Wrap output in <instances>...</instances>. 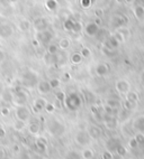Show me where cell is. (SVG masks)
<instances>
[{
    "label": "cell",
    "instance_id": "obj_1",
    "mask_svg": "<svg viewBox=\"0 0 144 159\" xmlns=\"http://www.w3.org/2000/svg\"><path fill=\"white\" fill-rule=\"evenodd\" d=\"M64 105L65 108L70 111H77L81 108L82 105V99L78 93L72 92L69 95H66L65 100H64Z\"/></svg>",
    "mask_w": 144,
    "mask_h": 159
},
{
    "label": "cell",
    "instance_id": "obj_2",
    "mask_svg": "<svg viewBox=\"0 0 144 159\" xmlns=\"http://www.w3.org/2000/svg\"><path fill=\"white\" fill-rule=\"evenodd\" d=\"M47 130H49V132L52 134V136L60 137L64 134L65 127H64L63 122H61L59 119L52 118V119H50L49 122H47Z\"/></svg>",
    "mask_w": 144,
    "mask_h": 159
},
{
    "label": "cell",
    "instance_id": "obj_3",
    "mask_svg": "<svg viewBox=\"0 0 144 159\" xmlns=\"http://www.w3.org/2000/svg\"><path fill=\"white\" fill-rule=\"evenodd\" d=\"M27 101H28V94L26 93V91L24 90L22 86L16 88V90L14 91V99H12V103L16 107H22V105H26Z\"/></svg>",
    "mask_w": 144,
    "mask_h": 159
},
{
    "label": "cell",
    "instance_id": "obj_4",
    "mask_svg": "<svg viewBox=\"0 0 144 159\" xmlns=\"http://www.w3.org/2000/svg\"><path fill=\"white\" fill-rule=\"evenodd\" d=\"M31 116H32V112L29 110L28 107L26 105H22V107H16L15 109V116H16V120H19V121H23V122H26L31 120Z\"/></svg>",
    "mask_w": 144,
    "mask_h": 159
},
{
    "label": "cell",
    "instance_id": "obj_5",
    "mask_svg": "<svg viewBox=\"0 0 144 159\" xmlns=\"http://www.w3.org/2000/svg\"><path fill=\"white\" fill-rule=\"evenodd\" d=\"M75 142L81 147H87L91 143V137H90L88 130H79L74 137Z\"/></svg>",
    "mask_w": 144,
    "mask_h": 159
},
{
    "label": "cell",
    "instance_id": "obj_6",
    "mask_svg": "<svg viewBox=\"0 0 144 159\" xmlns=\"http://www.w3.org/2000/svg\"><path fill=\"white\" fill-rule=\"evenodd\" d=\"M53 37H54V35H53L52 31L49 30V29H46V30L36 33V37H35V38L38 40V43H40L41 45L47 46L49 44L52 43Z\"/></svg>",
    "mask_w": 144,
    "mask_h": 159
},
{
    "label": "cell",
    "instance_id": "obj_7",
    "mask_svg": "<svg viewBox=\"0 0 144 159\" xmlns=\"http://www.w3.org/2000/svg\"><path fill=\"white\" fill-rule=\"evenodd\" d=\"M22 82H23V86L25 88H34L37 84V77L33 72L28 71L27 73L24 74Z\"/></svg>",
    "mask_w": 144,
    "mask_h": 159
},
{
    "label": "cell",
    "instance_id": "obj_8",
    "mask_svg": "<svg viewBox=\"0 0 144 159\" xmlns=\"http://www.w3.org/2000/svg\"><path fill=\"white\" fill-rule=\"evenodd\" d=\"M32 26L34 27L35 31L38 33V31H43L46 30V29H49V21L44 17H38L34 20V23L32 24Z\"/></svg>",
    "mask_w": 144,
    "mask_h": 159
},
{
    "label": "cell",
    "instance_id": "obj_9",
    "mask_svg": "<svg viewBox=\"0 0 144 159\" xmlns=\"http://www.w3.org/2000/svg\"><path fill=\"white\" fill-rule=\"evenodd\" d=\"M14 35V27L8 23L0 24V37L1 38H9Z\"/></svg>",
    "mask_w": 144,
    "mask_h": 159
},
{
    "label": "cell",
    "instance_id": "obj_10",
    "mask_svg": "<svg viewBox=\"0 0 144 159\" xmlns=\"http://www.w3.org/2000/svg\"><path fill=\"white\" fill-rule=\"evenodd\" d=\"M36 88H37V91L40 94H42V95H45V94H49L50 92L52 91V88H51V85H50L49 81H40V82L37 83V85H36Z\"/></svg>",
    "mask_w": 144,
    "mask_h": 159
},
{
    "label": "cell",
    "instance_id": "obj_11",
    "mask_svg": "<svg viewBox=\"0 0 144 159\" xmlns=\"http://www.w3.org/2000/svg\"><path fill=\"white\" fill-rule=\"evenodd\" d=\"M84 33H86L87 36H89V37L96 36V35H98V33H99V26L96 25L94 21L87 24L86 27H84Z\"/></svg>",
    "mask_w": 144,
    "mask_h": 159
},
{
    "label": "cell",
    "instance_id": "obj_12",
    "mask_svg": "<svg viewBox=\"0 0 144 159\" xmlns=\"http://www.w3.org/2000/svg\"><path fill=\"white\" fill-rule=\"evenodd\" d=\"M46 103H47V101H46L44 98H38V99H36L34 101V104H33V111H34L35 113H40V112H42V111L44 110V108H45Z\"/></svg>",
    "mask_w": 144,
    "mask_h": 159
},
{
    "label": "cell",
    "instance_id": "obj_13",
    "mask_svg": "<svg viewBox=\"0 0 144 159\" xmlns=\"http://www.w3.org/2000/svg\"><path fill=\"white\" fill-rule=\"evenodd\" d=\"M27 130L33 136H36V134H40V130H41V123L38 120H32L31 122L28 123L27 125Z\"/></svg>",
    "mask_w": 144,
    "mask_h": 159
},
{
    "label": "cell",
    "instance_id": "obj_14",
    "mask_svg": "<svg viewBox=\"0 0 144 159\" xmlns=\"http://www.w3.org/2000/svg\"><path fill=\"white\" fill-rule=\"evenodd\" d=\"M116 90L119 93H128V91H130V84L125 80H119V81L116 82Z\"/></svg>",
    "mask_w": 144,
    "mask_h": 159
},
{
    "label": "cell",
    "instance_id": "obj_15",
    "mask_svg": "<svg viewBox=\"0 0 144 159\" xmlns=\"http://www.w3.org/2000/svg\"><path fill=\"white\" fill-rule=\"evenodd\" d=\"M35 147L37 148V150L41 151V152L45 151L46 148H47V139L44 138L43 136H40L37 139L35 140Z\"/></svg>",
    "mask_w": 144,
    "mask_h": 159
},
{
    "label": "cell",
    "instance_id": "obj_16",
    "mask_svg": "<svg viewBox=\"0 0 144 159\" xmlns=\"http://www.w3.org/2000/svg\"><path fill=\"white\" fill-rule=\"evenodd\" d=\"M104 125L107 129L113 130V129H115L117 127V120L112 116H106L104 119Z\"/></svg>",
    "mask_w": 144,
    "mask_h": 159
},
{
    "label": "cell",
    "instance_id": "obj_17",
    "mask_svg": "<svg viewBox=\"0 0 144 159\" xmlns=\"http://www.w3.org/2000/svg\"><path fill=\"white\" fill-rule=\"evenodd\" d=\"M1 99H2L3 102H6V103L12 102V99H14V92H12V90H9V89L3 90L2 93H1Z\"/></svg>",
    "mask_w": 144,
    "mask_h": 159
},
{
    "label": "cell",
    "instance_id": "obj_18",
    "mask_svg": "<svg viewBox=\"0 0 144 159\" xmlns=\"http://www.w3.org/2000/svg\"><path fill=\"white\" fill-rule=\"evenodd\" d=\"M58 46L59 49H61V51H68L70 48V46H71V40L69 38H66V37H63V38H61L59 40Z\"/></svg>",
    "mask_w": 144,
    "mask_h": 159
},
{
    "label": "cell",
    "instance_id": "obj_19",
    "mask_svg": "<svg viewBox=\"0 0 144 159\" xmlns=\"http://www.w3.org/2000/svg\"><path fill=\"white\" fill-rule=\"evenodd\" d=\"M82 60H84V57L81 56V54L79 52H74V53H72V54L70 55V62H71V64H73V65H79V64H81Z\"/></svg>",
    "mask_w": 144,
    "mask_h": 159
},
{
    "label": "cell",
    "instance_id": "obj_20",
    "mask_svg": "<svg viewBox=\"0 0 144 159\" xmlns=\"http://www.w3.org/2000/svg\"><path fill=\"white\" fill-rule=\"evenodd\" d=\"M32 28V23L28 19H22L18 23V29L20 31H28Z\"/></svg>",
    "mask_w": 144,
    "mask_h": 159
},
{
    "label": "cell",
    "instance_id": "obj_21",
    "mask_svg": "<svg viewBox=\"0 0 144 159\" xmlns=\"http://www.w3.org/2000/svg\"><path fill=\"white\" fill-rule=\"evenodd\" d=\"M108 72H109V68L106 64H98L96 66V74L98 76H105V75H107Z\"/></svg>",
    "mask_w": 144,
    "mask_h": 159
},
{
    "label": "cell",
    "instance_id": "obj_22",
    "mask_svg": "<svg viewBox=\"0 0 144 159\" xmlns=\"http://www.w3.org/2000/svg\"><path fill=\"white\" fill-rule=\"evenodd\" d=\"M88 132H89L91 139H98L101 134V130L96 125H90L89 129H88Z\"/></svg>",
    "mask_w": 144,
    "mask_h": 159
},
{
    "label": "cell",
    "instance_id": "obj_23",
    "mask_svg": "<svg viewBox=\"0 0 144 159\" xmlns=\"http://www.w3.org/2000/svg\"><path fill=\"white\" fill-rule=\"evenodd\" d=\"M64 159H82V156H81L80 151L70 150V151H68V152L65 153Z\"/></svg>",
    "mask_w": 144,
    "mask_h": 159
},
{
    "label": "cell",
    "instance_id": "obj_24",
    "mask_svg": "<svg viewBox=\"0 0 144 159\" xmlns=\"http://www.w3.org/2000/svg\"><path fill=\"white\" fill-rule=\"evenodd\" d=\"M81 156H82V159H92L95 156V152H94L91 148L86 147L84 150L81 151Z\"/></svg>",
    "mask_w": 144,
    "mask_h": 159
},
{
    "label": "cell",
    "instance_id": "obj_25",
    "mask_svg": "<svg viewBox=\"0 0 144 159\" xmlns=\"http://www.w3.org/2000/svg\"><path fill=\"white\" fill-rule=\"evenodd\" d=\"M107 150L108 151H116V149H117L118 147H119V143H118V141L116 139H110L109 141H107Z\"/></svg>",
    "mask_w": 144,
    "mask_h": 159
},
{
    "label": "cell",
    "instance_id": "obj_26",
    "mask_svg": "<svg viewBox=\"0 0 144 159\" xmlns=\"http://www.w3.org/2000/svg\"><path fill=\"white\" fill-rule=\"evenodd\" d=\"M46 52H47V54H50V55H56L59 53L58 44H54V43L49 44V45H47V48H46Z\"/></svg>",
    "mask_w": 144,
    "mask_h": 159
},
{
    "label": "cell",
    "instance_id": "obj_27",
    "mask_svg": "<svg viewBox=\"0 0 144 159\" xmlns=\"http://www.w3.org/2000/svg\"><path fill=\"white\" fill-rule=\"evenodd\" d=\"M74 23H75V20L71 19V18L64 20L63 29H64V30H66V31H72V29H73V26H74Z\"/></svg>",
    "mask_w": 144,
    "mask_h": 159
},
{
    "label": "cell",
    "instance_id": "obj_28",
    "mask_svg": "<svg viewBox=\"0 0 144 159\" xmlns=\"http://www.w3.org/2000/svg\"><path fill=\"white\" fill-rule=\"evenodd\" d=\"M45 6L50 11H54L58 8V1L56 0H46Z\"/></svg>",
    "mask_w": 144,
    "mask_h": 159
},
{
    "label": "cell",
    "instance_id": "obj_29",
    "mask_svg": "<svg viewBox=\"0 0 144 159\" xmlns=\"http://www.w3.org/2000/svg\"><path fill=\"white\" fill-rule=\"evenodd\" d=\"M26 128V122H23V121H19V120H16V122L14 125V129L18 132L23 131L24 129Z\"/></svg>",
    "mask_w": 144,
    "mask_h": 159
},
{
    "label": "cell",
    "instance_id": "obj_30",
    "mask_svg": "<svg viewBox=\"0 0 144 159\" xmlns=\"http://www.w3.org/2000/svg\"><path fill=\"white\" fill-rule=\"evenodd\" d=\"M55 109H56V107H55L54 103H51V102H47L45 105V108H44V110H45V112L47 114H52L54 113Z\"/></svg>",
    "mask_w": 144,
    "mask_h": 159
},
{
    "label": "cell",
    "instance_id": "obj_31",
    "mask_svg": "<svg viewBox=\"0 0 144 159\" xmlns=\"http://www.w3.org/2000/svg\"><path fill=\"white\" fill-rule=\"evenodd\" d=\"M50 85H51V88H52V90H54V89H59L61 85V80L60 79H56V77H54V79H51L49 81Z\"/></svg>",
    "mask_w": 144,
    "mask_h": 159
},
{
    "label": "cell",
    "instance_id": "obj_32",
    "mask_svg": "<svg viewBox=\"0 0 144 159\" xmlns=\"http://www.w3.org/2000/svg\"><path fill=\"white\" fill-rule=\"evenodd\" d=\"M65 93H64L63 91H58L56 93H55V100L56 101H59V102L61 103H64V100H65Z\"/></svg>",
    "mask_w": 144,
    "mask_h": 159
},
{
    "label": "cell",
    "instance_id": "obj_33",
    "mask_svg": "<svg viewBox=\"0 0 144 159\" xmlns=\"http://www.w3.org/2000/svg\"><path fill=\"white\" fill-rule=\"evenodd\" d=\"M81 54V56L84 57V58H88V57L91 56V51H90L88 47H84V48H81V51L79 52Z\"/></svg>",
    "mask_w": 144,
    "mask_h": 159
},
{
    "label": "cell",
    "instance_id": "obj_34",
    "mask_svg": "<svg viewBox=\"0 0 144 159\" xmlns=\"http://www.w3.org/2000/svg\"><path fill=\"white\" fill-rule=\"evenodd\" d=\"M107 105L110 107L112 109H115V108H118V107H119V102H118L117 100L109 99V100H107Z\"/></svg>",
    "mask_w": 144,
    "mask_h": 159
},
{
    "label": "cell",
    "instance_id": "obj_35",
    "mask_svg": "<svg viewBox=\"0 0 144 159\" xmlns=\"http://www.w3.org/2000/svg\"><path fill=\"white\" fill-rule=\"evenodd\" d=\"M81 30H82V24H81L80 21H75L72 31L75 33V34H79V33H81Z\"/></svg>",
    "mask_w": 144,
    "mask_h": 159
},
{
    "label": "cell",
    "instance_id": "obj_36",
    "mask_svg": "<svg viewBox=\"0 0 144 159\" xmlns=\"http://www.w3.org/2000/svg\"><path fill=\"white\" fill-rule=\"evenodd\" d=\"M92 5L91 0H80V6L82 7L84 9H88L90 8Z\"/></svg>",
    "mask_w": 144,
    "mask_h": 159
},
{
    "label": "cell",
    "instance_id": "obj_37",
    "mask_svg": "<svg viewBox=\"0 0 144 159\" xmlns=\"http://www.w3.org/2000/svg\"><path fill=\"white\" fill-rule=\"evenodd\" d=\"M0 114L2 116H8L10 114V109L8 107H2V108H0Z\"/></svg>",
    "mask_w": 144,
    "mask_h": 159
},
{
    "label": "cell",
    "instance_id": "obj_38",
    "mask_svg": "<svg viewBox=\"0 0 144 159\" xmlns=\"http://www.w3.org/2000/svg\"><path fill=\"white\" fill-rule=\"evenodd\" d=\"M135 15L137 16V17H142L144 15V10L142 7H136L135 8Z\"/></svg>",
    "mask_w": 144,
    "mask_h": 159
},
{
    "label": "cell",
    "instance_id": "obj_39",
    "mask_svg": "<svg viewBox=\"0 0 144 159\" xmlns=\"http://www.w3.org/2000/svg\"><path fill=\"white\" fill-rule=\"evenodd\" d=\"M103 15H104V10H103L101 8H97L95 10V16H96V17L101 18V17H103Z\"/></svg>",
    "mask_w": 144,
    "mask_h": 159
},
{
    "label": "cell",
    "instance_id": "obj_40",
    "mask_svg": "<svg viewBox=\"0 0 144 159\" xmlns=\"http://www.w3.org/2000/svg\"><path fill=\"white\" fill-rule=\"evenodd\" d=\"M70 80H71V75H70V73H68V72L63 73V75H62V81H63V82H69Z\"/></svg>",
    "mask_w": 144,
    "mask_h": 159
},
{
    "label": "cell",
    "instance_id": "obj_41",
    "mask_svg": "<svg viewBox=\"0 0 144 159\" xmlns=\"http://www.w3.org/2000/svg\"><path fill=\"white\" fill-rule=\"evenodd\" d=\"M103 159H113V153L108 150L105 151V152L103 153Z\"/></svg>",
    "mask_w": 144,
    "mask_h": 159
},
{
    "label": "cell",
    "instance_id": "obj_42",
    "mask_svg": "<svg viewBox=\"0 0 144 159\" xmlns=\"http://www.w3.org/2000/svg\"><path fill=\"white\" fill-rule=\"evenodd\" d=\"M5 137H6V129L3 128V125L0 123V138L2 139Z\"/></svg>",
    "mask_w": 144,
    "mask_h": 159
},
{
    "label": "cell",
    "instance_id": "obj_43",
    "mask_svg": "<svg viewBox=\"0 0 144 159\" xmlns=\"http://www.w3.org/2000/svg\"><path fill=\"white\" fill-rule=\"evenodd\" d=\"M12 3H10V1L9 0H0V6H2V7H8L10 6Z\"/></svg>",
    "mask_w": 144,
    "mask_h": 159
},
{
    "label": "cell",
    "instance_id": "obj_44",
    "mask_svg": "<svg viewBox=\"0 0 144 159\" xmlns=\"http://www.w3.org/2000/svg\"><path fill=\"white\" fill-rule=\"evenodd\" d=\"M5 60H6V53L2 49H0V63H2Z\"/></svg>",
    "mask_w": 144,
    "mask_h": 159
},
{
    "label": "cell",
    "instance_id": "obj_45",
    "mask_svg": "<svg viewBox=\"0 0 144 159\" xmlns=\"http://www.w3.org/2000/svg\"><path fill=\"white\" fill-rule=\"evenodd\" d=\"M32 45L34 46V47H36V48H38V47H40L41 44L38 43V40L36 39V38H34V39L32 40Z\"/></svg>",
    "mask_w": 144,
    "mask_h": 159
},
{
    "label": "cell",
    "instance_id": "obj_46",
    "mask_svg": "<svg viewBox=\"0 0 144 159\" xmlns=\"http://www.w3.org/2000/svg\"><path fill=\"white\" fill-rule=\"evenodd\" d=\"M94 23H95L97 26H100V25H101V18L96 17V18H95V20H94Z\"/></svg>",
    "mask_w": 144,
    "mask_h": 159
},
{
    "label": "cell",
    "instance_id": "obj_47",
    "mask_svg": "<svg viewBox=\"0 0 144 159\" xmlns=\"http://www.w3.org/2000/svg\"><path fill=\"white\" fill-rule=\"evenodd\" d=\"M5 150H3L2 148H0V159H5Z\"/></svg>",
    "mask_w": 144,
    "mask_h": 159
},
{
    "label": "cell",
    "instance_id": "obj_48",
    "mask_svg": "<svg viewBox=\"0 0 144 159\" xmlns=\"http://www.w3.org/2000/svg\"><path fill=\"white\" fill-rule=\"evenodd\" d=\"M19 151V147L18 146H15V152H18Z\"/></svg>",
    "mask_w": 144,
    "mask_h": 159
},
{
    "label": "cell",
    "instance_id": "obj_49",
    "mask_svg": "<svg viewBox=\"0 0 144 159\" xmlns=\"http://www.w3.org/2000/svg\"><path fill=\"white\" fill-rule=\"evenodd\" d=\"M9 1H10V3L12 5V3H16V2H17L18 0H9Z\"/></svg>",
    "mask_w": 144,
    "mask_h": 159
},
{
    "label": "cell",
    "instance_id": "obj_50",
    "mask_svg": "<svg viewBox=\"0 0 144 159\" xmlns=\"http://www.w3.org/2000/svg\"><path fill=\"white\" fill-rule=\"evenodd\" d=\"M116 1H117V2H119V3H121L122 1H123V0H116Z\"/></svg>",
    "mask_w": 144,
    "mask_h": 159
},
{
    "label": "cell",
    "instance_id": "obj_51",
    "mask_svg": "<svg viewBox=\"0 0 144 159\" xmlns=\"http://www.w3.org/2000/svg\"><path fill=\"white\" fill-rule=\"evenodd\" d=\"M40 159H49V158H46V157H42V158H40Z\"/></svg>",
    "mask_w": 144,
    "mask_h": 159
},
{
    "label": "cell",
    "instance_id": "obj_52",
    "mask_svg": "<svg viewBox=\"0 0 144 159\" xmlns=\"http://www.w3.org/2000/svg\"><path fill=\"white\" fill-rule=\"evenodd\" d=\"M65 1H69V2H70V1H72V0H65Z\"/></svg>",
    "mask_w": 144,
    "mask_h": 159
}]
</instances>
